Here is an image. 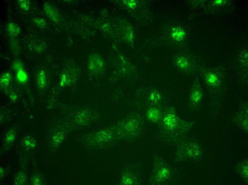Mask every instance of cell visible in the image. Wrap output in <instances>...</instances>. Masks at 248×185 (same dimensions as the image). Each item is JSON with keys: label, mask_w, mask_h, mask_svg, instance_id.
I'll list each match as a JSON object with an SVG mask.
<instances>
[{"label": "cell", "mask_w": 248, "mask_h": 185, "mask_svg": "<svg viewBox=\"0 0 248 185\" xmlns=\"http://www.w3.org/2000/svg\"><path fill=\"white\" fill-rule=\"evenodd\" d=\"M172 35L175 40H181L184 37L185 33L179 28H175L172 31Z\"/></svg>", "instance_id": "5"}, {"label": "cell", "mask_w": 248, "mask_h": 185, "mask_svg": "<svg viewBox=\"0 0 248 185\" xmlns=\"http://www.w3.org/2000/svg\"><path fill=\"white\" fill-rule=\"evenodd\" d=\"M18 3L22 10L27 11L30 8V3L28 1L26 0H19Z\"/></svg>", "instance_id": "9"}, {"label": "cell", "mask_w": 248, "mask_h": 185, "mask_svg": "<svg viewBox=\"0 0 248 185\" xmlns=\"http://www.w3.org/2000/svg\"><path fill=\"white\" fill-rule=\"evenodd\" d=\"M17 77L19 82L22 84L26 82L28 79L27 74L23 70L17 72Z\"/></svg>", "instance_id": "7"}, {"label": "cell", "mask_w": 248, "mask_h": 185, "mask_svg": "<svg viewBox=\"0 0 248 185\" xmlns=\"http://www.w3.org/2000/svg\"><path fill=\"white\" fill-rule=\"evenodd\" d=\"M11 76L8 72L2 75L1 78V85L2 87H6L9 85L10 82Z\"/></svg>", "instance_id": "6"}, {"label": "cell", "mask_w": 248, "mask_h": 185, "mask_svg": "<svg viewBox=\"0 0 248 185\" xmlns=\"http://www.w3.org/2000/svg\"><path fill=\"white\" fill-rule=\"evenodd\" d=\"M207 81L208 84L210 85L214 86L217 84L218 82V79L217 76L214 74L210 73L207 78Z\"/></svg>", "instance_id": "8"}, {"label": "cell", "mask_w": 248, "mask_h": 185, "mask_svg": "<svg viewBox=\"0 0 248 185\" xmlns=\"http://www.w3.org/2000/svg\"><path fill=\"white\" fill-rule=\"evenodd\" d=\"M33 21L35 24L39 28H44L46 26L47 23L46 21L42 19L38 18L34 19Z\"/></svg>", "instance_id": "10"}, {"label": "cell", "mask_w": 248, "mask_h": 185, "mask_svg": "<svg viewBox=\"0 0 248 185\" xmlns=\"http://www.w3.org/2000/svg\"><path fill=\"white\" fill-rule=\"evenodd\" d=\"M128 5L130 8H133L135 7L136 3L134 1H130L128 2Z\"/></svg>", "instance_id": "13"}, {"label": "cell", "mask_w": 248, "mask_h": 185, "mask_svg": "<svg viewBox=\"0 0 248 185\" xmlns=\"http://www.w3.org/2000/svg\"><path fill=\"white\" fill-rule=\"evenodd\" d=\"M222 1H220H220H216L215 2V3H216V4H220L222 3Z\"/></svg>", "instance_id": "15"}, {"label": "cell", "mask_w": 248, "mask_h": 185, "mask_svg": "<svg viewBox=\"0 0 248 185\" xmlns=\"http://www.w3.org/2000/svg\"><path fill=\"white\" fill-rule=\"evenodd\" d=\"M37 82L38 85L40 88L45 87L46 84V76L45 73L43 70H40L38 76Z\"/></svg>", "instance_id": "4"}, {"label": "cell", "mask_w": 248, "mask_h": 185, "mask_svg": "<svg viewBox=\"0 0 248 185\" xmlns=\"http://www.w3.org/2000/svg\"><path fill=\"white\" fill-rule=\"evenodd\" d=\"M11 98L12 99H15V98H16V97L15 95H11Z\"/></svg>", "instance_id": "16"}, {"label": "cell", "mask_w": 248, "mask_h": 185, "mask_svg": "<svg viewBox=\"0 0 248 185\" xmlns=\"http://www.w3.org/2000/svg\"><path fill=\"white\" fill-rule=\"evenodd\" d=\"M66 80V77L65 75H63L62 76V78H61V85H63L64 84Z\"/></svg>", "instance_id": "14"}, {"label": "cell", "mask_w": 248, "mask_h": 185, "mask_svg": "<svg viewBox=\"0 0 248 185\" xmlns=\"http://www.w3.org/2000/svg\"><path fill=\"white\" fill-rule=\"evenodd\" d=\"M7 29L9 33L13 36L15 37L20 33V29L16 24L9 23L8 24Z\"/></svg>", "instance_id": "3"}, {"label": "cell", "mask_w": 248, "mask_h": 185, "mask_svg": "<svg viewBox=\"0 0 248 185\" xmlns=\"http://www.w3.org/2000/svg\"><path fill=\"white\" fill-rule=\"evenodd\" d=\"M13 69L17 72L19 70H23V64L21 62L19 61H15L13 63Z\"/></svg>", "instance_id": "12"}, {"label": "cell", "mask_w": 248, "mask_h": 185, "mask_svg": "<svg viewBox=\"0 0 248 185\" xmlns=\"http://www.w3.org/2000/svg\"><path fill=\"white\" fill-rule=\"evenodd\" d=\"M44 9L47 15L52 21L55 23L59 21V17L57 11L49 3H46L44 4Z\"/></svg>", "instance_id": "1"}, {"label": "cell", "mask_w": 248, "mask_h": 185, "mask_svg": "<svg viewBox=\"0 0 248 185\" xmlns=\"http://www.w3.org/2000/svg\"><path fill=\"white\" fill-rule=\"evenodd\" d=\"M203 98V93L199 85L192 87L190 92V98L192 101L197 103Z\"/></svg>", "instance_id": "2"}, {"label": "cell", "mask_w": 248, "mask_h": 185, "mask_svg": "<svg viewBox=\"0 0 248 185\" xmlns=\"http://www.w3.org/2000/svg\"><path fill=\"white\" fill-rule=\"evenodd\" d=\"M177 63L179 67L183 69L186 68L188 66V63L187 60L183 58H180L178 59L177 61Z\"/></svg>", "instance_id": "11"}]
</instances>
